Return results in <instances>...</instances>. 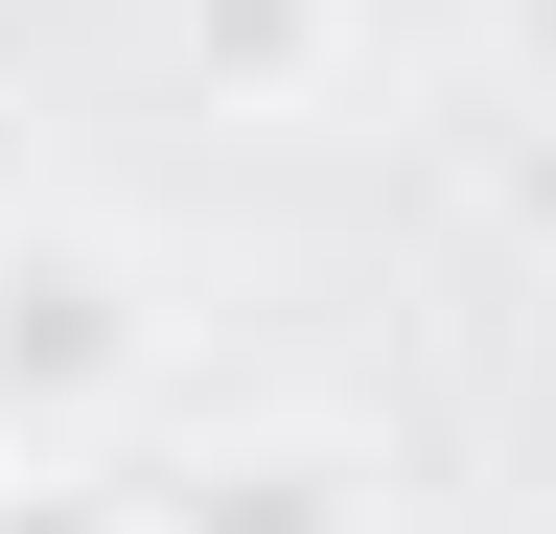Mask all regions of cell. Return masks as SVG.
<instances>
[{
    "mask_svg": "<svg viewBox=\"0 0 556 534\" xmlns=\"http://www.w3.org/2000/svg\"><path fill=\"white\" fill-rule=\"evenodd\" d=\"M139 372H163L139 233H93V210H0V442H93Z\"/></svg>",
    "mask_w": 556,
    "mask_h": 534,
    "instance_id": "1",
    "label": "cell"
},
{
    "mask_svg": "<svg viewBox=\"0 0 556 534\" xmlns=\"http://www.w3.org/2000/svg\"><path fill=\"white\" fill-rule=\"evenodd\" d=\"M163 534H371V464L348 442H232V464H186Z\"/></svg>",
    "mask_w": 556,
    "mask_h": 534,
    "instance_id": "2",
    "label": "cell"
},
{
    "mask_svg": "<svg viewBox=\"0 0 556 534\" xmlns=\"http://www.w3.org/2000/svg\"><path fill=\"white\" fill-rule=\"evenodd\" d=\"M208 71H232V94H302L325 71V0H208Z\"/></svg>",
    "mask_w": 556,
    "mask_h": 534,
    "instance_id": "3",
    "label": "cell"
}]
</instances>
